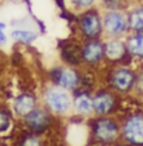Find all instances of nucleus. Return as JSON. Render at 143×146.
I'll return each mask as SVG.
<instances>
[{"mask_svg": "<svg viewBox=\"0 0 143 146\" xmlns=\"http://www.w3.org/2000/svg\"><path fill=\"white\" fill-rule=\"evenodd\" d=\"M118 118L121 122V142L129 146H143V106L122 110Z\"/></svg>", "mask_w": 143, "mask_h": 146, "instance_id": "20e7f679", "label": "nucleus"}, {"mask_svg": "<svg viewBox=\"0 0 143 146\" xmlns=\"http://www.w3.org/2000/svg\"><path fill=\"white\" fill-rule=\"evenodd\" d=\"M105 65H133L128 54L125 38H104Z\"/></svg>", "mask_w": 143, "mask_h": 146, "instance_id": "9b49d317", "label": "nucleus"}, {"mask_svg": "<svg viewBox=\"0 0 143 146\" xmlns=\"http://www.w3.org/2000/svg\"><path fill=\"white\" fill-rule=\"evenodd\" d=\"M76 27L80 39H94L103 38V20H101V9L94 7L79 13L76 17Z\"/></svg>", "mask_w": 143, "mask_h": 146, "instance_id": "6e6552de", "label": "nucleus"}, {"mask_svg": "<svg viewBox=\"0 0 143 146\" xmlns=\"http://www.w3.org/2000/svg\"><path fill=\"white\" fill-rule=\"evenodd\" d=\"M41 106L45 107L56 118H66L72 115L73 93L56 84L46 83L39 93Z\"/></svg>", "mask_w": 143, "mask_h": 146, "instance_id": "f03ea898", "label": "nucleus"}, {"mask_svg": "<svg viewBox=\"0 0 143 146\" xmlns=\"http://www.w3.org/2000/svg\"><path fill=\"white\" fill-rule=\"evenodd\" d=\"M114 146H129V145H126V143H124V142H118V143H115Z\"/></svg>", "mask_w": 143, "mask_h": 146, "instance_id": "5701e85b", "label": "nucleus"}, {"mask_svg": "<svg viewBox=\"0 0 143 146\" xmlns=\"http://www.w3.org/2000/svg\"><path fill=\"white\" fill-rule=\"evenodd\" d=\"M13 146H46V141L42 135H36L34 132L21 129L16 135Z\"/></svg>", "mask_w": 143, "mask_h": 146, "instance_id": "f3484780", "label": "nucleus"}, {"mask_svg": "<svg viewBox=\"0 0 143 146\" xmlns=\"http://www.w3.org/2000/svg\"><path fill=\"white\" fill-rule=\"evenodd\" d=\"M81 63L87 70H98L105 65L104 38L81 41Z\"/></svg>", "mask_w": 143, "mask_h": 146, "instance_id": "9d476101", "label": "nucleus"}, {"mask_svg": "<svg viewBox=\"0 0 143 146\" xmlns=\"http://www.w3.org/2000/svg\"><path fill=\"white\" fill-rule=\"evenodd\" d=\"M10 38L13 41H16L17 44H23V45H30L38 38V33L28 28V27H13L10 31Z\"/></svg>", "mask_w": 143, "mask_h": 146, "instance_id": "a211bd4d", "label": "nucleus"}, {"mask_svg": "<svg viewBox=\"0 0 143 146\" xmlns=\"http://www.w3.org/2000/svg\"><path fill=\"white\" fill-rule=\"evenodd\" d=\"M0 146H6V145H4V143H1V142H0Z\"/></svg>", "mask_w": 143, "mask_h": 146, "instance_id": "393cba45", "label": "nucleus"}, {"mask_svg": "<svg viewBox=\"0 0 143 146\" xmlns=\"http://www.w3.org/2000/svg\"><path fill=\"white\" fill-rule=\"evenodd\" d=\"M9 45V35L6 33V24L0 21V48H4Z\"/></svg>", "mask_w": 143, "mask_h": 146, "instance_id": "4be33fe9", "label": "nucleus"}, {"mask_svg": "<svg viewBox=\"0 0 143 146\" xmlns=\"http://www.w3.org/2000/svg\"><path fill=\"white\" fill-rule=\"evenodd\" d=\"M89 146H114L121 142V122L117 115L87 119Z\"/></svg>", "mask_w": 143, "mask_h": 146, "instance_id": "f257e3e1", "label": "nucleus"}, {"mask_svg": "<svg viewBox=\"0 0 143 146\" xmlns=\"http://www.w3.org/2000/svg\"><path fill=\"white\" fill-rule=\"evenodd\" d=\"M56 119H58L56 117H54L45 107H42L39 104L27 117H24L20 122H21L23 129L34 132L36 135L45 136V135H48L54 129L55 124H56Z\"/></svg>", "mask_w": 143, "mask_h": 146, "instance_id": "1a4fd4ad", "label": "nucleus"}, {"mask_svg": "<svg viewBox=\"0 0 143 146\" xmlns=\"http://www.w3.org/2000/svg\"><path fill=\"white\" fill-rule=\"evenodd\" d=\"M125 44L132 62L143 66V33H129L125 36Z\"/></svg>", "mask_w": 143, "mask_h": 146, "instance_id": "2eb2a0df", "label": "nucleus"}, {"mask_svg": "<svg viewBox=\"0 0 143 146\" xmlns=\"http://www.w3.org/2000/svg\"><path fill=\"white\" fill-rule=\"evenodd\" d=\"M103 38H125L129 31L126 9L101 10Z\"/></svg>", "mask_w": 143, "mask_h": 146, "instance_id": "0eeeda50", "label": "nucleus"}, {"mask_svg": "<svg viewBox=\"0 0 143 146\" xmlns=\"http://www.w3.org/2000/svg\"><path fill=\"white\" fill-rule=\"evenodd\" d=\"M84 70L81 68H74L65 63H59L52 66L48 70V82L56 84L65 90L74 93L79 89H83Z\"/></svg>", "mask_w": 143, "mask_h": 146, "instance_id": "423d86ee", "label": "nucleus"}, {"mask_svg": "<svg viewBox=\"0 0 143 146\" xmlns=\"http://www.w3.org/2000/svg\"><path fill=\"white\" fill-rule=\"evenodd\" d=\"M129 3H132V1H140V0H128Z\"/></svg>", "mask_w": 143, "mask_h": 146, "instance_id": "b1692460", "label": "nucleus"}, {"mask_svg": "<svg viewBox=\"0 0 143 146\" xmlns=\"http://www.w3.org/2000/svg\"><path fill=\"white\" fill-rule=\"evenodd\" d=\"M66 3L69 9L76 14L94 9V7H98V0H66Z\"/></svg>", "mask_w": 143, "mask_h": 146, "instance_id": "aec40b11", "label": "nucleus"}, {"mask_svg": "<svg viewBox=\"0 0 143 146\" xmlns=\"http://www.w3.org/2000/svg\"><path fill=\"white\" fill-rule=\"evenodd\" d=\"M72 115L81 119H89L94 117L93 112V91L87 89H79L73 93Z\"/></svg>", "mask_w": 143, "mask_h": 146, "instance_id": "ddd939ff", "label": "nucleus"}, {"mask_svg": "<svg viewBox=\"0 0 143 146\" xmlns=\"http://www.w3.org/2000/svg\"><path fill=\"white\" fill-rule=\"evenodd\" d=\"M136 82V66L133 65H107L104 84L121 97H132Z\"/></svg>", "mask_w": 143, "mask_h": 146, "instance_id": "7ed1b4c3", "label": "nucleus"}, {"mask_svg": "<svg viewBox=\"0 0 143 146\" xmlns=\"http://www.w3.org/2000/svg\"><path fill=\"white\" fill-rule=\"evenodd\" d=\"M60 60L65 65L74 66V68H83L81 63V39H73V41H66L60 46Z\"/></svg>", "mask_w": 143, "mask_h": 146, "instance_id": "4468645a", "label": "nucleus"}, {"mask_svg": "<svg viewBox=\"0 0 143 146\" xmlns=\"http://www.w3.org/2000/svg\"><path fill=\"white\" fill-rule=\"evenodd\" d=\"M14 122H16V118L10 107L0 106V136L9 135L14 129Z\"/></svg>", "mask_w": 143, "mask_h": 146, "instance_id": "6ab92c4d", "label": "nucleus"}, {"mask_svg": "<svg viewBox=\"0 0 143 146\" xmlns=\"http://www.w3.org/2000/svg\"><path fill=\"white\" fill-rule=\"evenodd\" d=\"M130 33H143V0L132 1L126 7Z\"/></svg>", "mask_w": 143, "mask_h": 146, "instance_id": "dca6fc26", "label": "nucleus"}, {"mask_svg": "<svg viewBox=\"0 0 143 146\" xmlns=\"http://www.w3.org/2000/svg\"><path fill=\"white\" fill-rule=\"evenodd\" d=\"M132 97L143 103V66L136 68V82H135V89Z\"/></svg>", "mask_w": 143, "mask_h": 146, "instance_id": "412c9836", "label": "nucleus"}, {"mask_svg": "<svg viewBox=\"0 0 143 146\" xmlns=\"http://www.w3.org/2000/svg\"><path fill=\"white\" fill-rule=\"evenodd\" d=\"M41 104L39 94L32 91H21L17 96H14L10 110L17 121H21L24 117H27L32 110H35Z\"/></svg>", "mask_w": 143, "mask_h": 146, "instance_id": "f8f14e48", "label": "nucleus"}, {"mask_svg": "<svg viewBox=\"0 0 143 146\" xmlns=\"http://www.w3.org/2000/svg\"><path fill=\"white\" fill-rule=\"evenodd\" d=\"M124 97L118 96L105 84L93 90V112L94 117H111L122 112Z\"/></svg>", "mask_w": 143, "mask_h": 146, "instance_id": "39448f33", "label": "nucleus"}]
</instances>
